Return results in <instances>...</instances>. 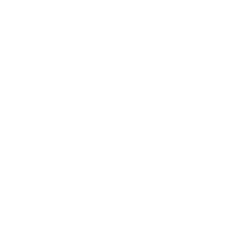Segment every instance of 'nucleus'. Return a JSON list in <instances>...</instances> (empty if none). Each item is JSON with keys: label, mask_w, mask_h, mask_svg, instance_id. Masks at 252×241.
Instances as JSON below:
<instances>
[]
</instances>
